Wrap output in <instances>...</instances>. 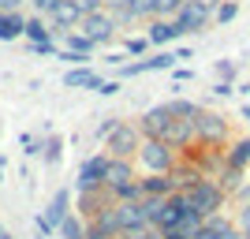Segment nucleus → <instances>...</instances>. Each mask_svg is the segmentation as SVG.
<instances>
[{"mask_svg": "<svg viewBox=\"0 0 250 239\" xmlns=\"http://www.w3.org/2000/svg\"><path fill=\"white\" fill-rule=\"evenodd\" d=\"M202 4H206L209 11H217V8H220V0H202Z\"/></svg>", "mask_w": 250, "mask_h": 239, "instance_id": "41", "label": "nucleus"}, {"mask_svg": "<svg viewBox=\"0 0 250 239\" xmlns=\"http://www.w3.org/2000/svg\"><path fill=\"white\" fill-rule=\"evenodd\" d=\"M101 83L104 79L90 64H86V67H67V75H63V86H67V90H97Z\"/></svg>", "mask_w": 250, "mask_h": 239, "instance_id": "18", "label": "nucleus"}, {"mask_svg": "<svg viewBox=\"0 0 250 239\" xmlns=\"http://www.w3.org/2000/svg\"><path fill=\"white\" fill-rule=\"evenodd\" d=\"M83 19H86V15L79 11V4H75V0H63L60 8L49 15L52 34H71V30H79V26H83Z\"/></svg>", "mask_w": 250, "mask_h": 239, "instance_id": "13", "label": "nucleus"}, {"mask_svg": "<svg viewBox=\"0 0 250 239\" xmlns=\"http://www.w3.org/2000/svg\"><path fill=\"white\" fill-rule=\"evenodd\" d=\"M176 191H183L176 172H149V176H142V198H168Z\"/></svg>", "mask_w": 250, "mask_h": 239, "instance_id": "12", "label": "nucleus"}, {"mask_svg": "<svg viewBox=\"0 0 250 239\" xmlns=\"http://www.w3.org/2000/svg\"><path fill=\"white\" fill-rule=\"evenodd\" d=\"M60 161H63V138L56 135V131H49V135H45V150H42V165L56 168Z\"/></svg>", "mask_w": 250, "mask_h": 239, "instance_id": "21", "label": "nucleus"}, {"mask_svg": "<svg viewBox=\"0 0 250 239\" xmlns=\"http://www.w3.org/2000/svg\"><path fill=\"white\" fill-rule=\"evenodd\" d=\"M127 52H108V56H101V64H108V67H124Z\"/></svg>", "mask_w": 250, "mask_h": 239, "instance_id": "35", "label": "nucleus"}, {"mask_svg": "<svg viewBox=\"0 0 250 239\" xmlns=\"http://www.w3.org/2000/svg\"><path fill=\"white\" fill-rule=\"evenodd\" d=\"M120 124H124L120 116H104L101 124H97V142H104V138L112 135V131H116V127H120Z\"/></svg>", "mask_w": 250, "mask_h": 239, "instance_id": "29", "label": "nucleus"}, {"mask_svg": "<svg viewBox=\"0 0 250 239\" xmlns=\"http://www.w3.org/2000/svg\"><path fill=\"white\" fill-rule=\"evenodd\" d=\"M194 239H243V232H239V224H231L224 213H217V217H206V224L198 228Z\"/></svg>", "mask_w": 250, "mask_h": 239, "instance_id": "14", "label": "nucleus"}, {"mask_svg": "<svg viewBox=\"0 0 250 239\" xmlns=\"http://www.w3.org/2000/svg\"><path fill=\"white\" fill-rule=\"evenodd\" d=\"M168 109V116H176V120H198L202 112H206V105L190 101V97H168V101H161Z\"/></svg>", "mask_w": 250, "mask_h": 239, "instance_id": "19", "label": "nucleus"}, {"mask_svg": "<svg viewBox=\"0 0 250 239\" xmlns=\"http://www.w3.org/2000/svg\"><path fill=\"white\" fill-rule=\"evenodd\" d=\"M183 195H187L190 209H198L202 217H217L220 209L228 206V191L220 187L217 179H198V183H190Z\"/></svg>", "mask_w": 250, "mask_h": 239, "instance_id": "2", "label": "nucleus"}, {"mask_svg": "<svg viewBox=\"0 0 250 239\" xmlns=\"http://www.w3.org/2000/svg\"><path fill=\"white\" fill-rule=\"evenodd\" d=\"M165 142L172 146V150H179V153H187L190 146H198V135H194V120H176V124L168 127Z\"/></svg>", "mask_w": 250, "mask_h": 239, "instance_id": "16", "label": "nucleus"}, {"mask_svg": "<svg viewBox=\"0 0 250 239\" xmlns=\"http://www.w3.org/2000/svg\"><path fill=\"white\" fill-rule=\"evenodd\" d=\"M4 232H8V228H4V224H0V236H4Z\"/></svg>", "mask_w": 250, "mask_h": 239, "instance_id": "44", "label": "nucleus"}, {"mask_svg": "<svg viewBox=\"0 0 250 239\" xmlns=\"http://www.w3.org/2000/svg\"><path fill=\"white\" fill-rule=\"evenodd\" d=\"M179 64V49H157L142 60H127L120 67V79H135V75H149V71H172Z\"/></svg>", "mask_w": 250, "mask_h": 239, "instance_id": "6", "label": "nucleus"}, {"mask_svg": "<svg viewBox=\"0 0 250 239\" xmlns=\"http://www.w3.org/2000/svg\"><path fill=\"white\" fill-rule=\"evenodd\" d=\"M179 150H172L168 142H161V138H142V146H138V157L135 165L142 176H149V172H176L179 165Z\"/></svg>", "mask_w": 250, "mask_h": 239, "instance_id": "1", "label": "nucleus"}, {"mask_svg": "<svg viewBox=\"0 0 250 239\" xmlns=\"http://www.w3.org/2000/svg\"><path fill=\"white\" fill-rule=\"evenodd\" d=\"M30 52L34 56H56V45L52 42H30Z\"/></svg>", "mask_w": 250, "mask_h": 239, "instance_id": "32", "label": "nucleus"}, {"mask_svg": "<svg viewBox=\"0 0 250 239\" xmlns=\"http://www.w3.org/2000/svg\"><path fill=\"white\" fill-rule=\"evenodd\" d=\"M235 75H239V64L235 60H217V79L220 83H235Z\"/></svg>", "mask_w": 250, "mask_h": 239, "instance_id": "28", "label": "nucleus"}, {"mask_svg": "<svg viewBox=\"0 0 250 239\" xmlns=\"http://www.w3.org/2000/svg\"><path fill=\"white\" fill-rule=\"evenodd\" d=\"M83 15H94V11H104V0H75Z\"/></svg>", "mask_w": 250, "mask_h": 239, "instance_id": "33", "label": "nucleus"}, {"mask_svg": "<svg viewBox=\"0 0 250 239\" xmlns=\"http://www.w3.org/2000/svg\"><path fill=\"white\" fill-rule=\"evenodd\" d=\"M26 34V15L22 11H0V42H15Z\"/></svg>", "mask_w": 250, "mask_h": 239, "instance_id": "20", "label": "nucleus"}, {"mask_svg": "<svg viewBox=\"0 0 250 239\" xmlns=\"http://www.w3.org/2000/svg\"><path fill=\"white\" fill-rule=\"evenodd\" d=\"M86 228H90V224H86L79 213H67L63 224H60V232H56V239H86Z\"/></svg>", "mask_w": 250, "mask_h": 239, "instance_id": "23", "label": "nucleus"}, {"mask_svg": "<svg viewBox=\"0 0 250 239\" xmlns=\"http://www.w3.org/2000/svg\"><path fill=\"white\" fill-rule=\"evenodd\" d=\"M243 120H250V105H243Z\"/></svg>", "mask_w": 250, "mask_h": 239, "instance_id": "42", "label": "nucleus"}, {"mask_svg": "<svg viewBox=\"0 0 250 239\" xmlns=\"http://www.w3.org/2000/svg\"><path fill=\"white\" fill-rule=\"evenodd\" d=\"M224 168H235V172L250 168V138H231L224 146Z\"/></svg>", "mask_w": 250, "mask_h": 239, "instance_id": "17", "label": "nucleus"}, {"mask_svg": "<svg viewBox=\"0 0 250 239\" xmlns=\"http://www.w3.org/2000/svg\"><path fill=\"white\" fill-rule=\"evenodd\" d=\"M79 30H83L86 38L101 49V45H108V42L116 38V30H120V26H116L112 11H94V15H86V19H83V26H79Z\"/></svg>", "mask_w": 250, "mask_h": 239, "instance_id": "8", "label": "nucleus"}, {"mask_svg": "<svg viewBox=\"0 0 250 239\" xmlns=\"http://www.w3.org/2000/svg\"><path fill=\"white\" fill-rule=\"evenodd\" d=\"M67 213H75V209H71V187H60L56 195L49 198V206L38 213V236L56 239V232H60V224H63Z\"/></svg>", "mask_w": 250, "mask_h": 239, "instance_id": "3", "label": "nucleus"}, {"mask_svg": "<svg viewBox=\"0 0 250 239\" xmlns=\"http://www.w3.org/2000/svg\"><path fill=\"white\" fill-rule=\"evenodd\" d=\"M22 0H0V11H19Z\"/></svg>", "mask_w": 250, "mask_h": 239, "instance_id": "39", "label": "nucleus"}, {"mask_svg": "<svg viewBox=\"0 0 250 239\" xmlns=\"http://www.w3.org/2000/svg\"><path fill=\"white\" fill-rule=\"evenodd\" d=\"M176 22H179V30H183V38H187V34H202L209 22H213V11H209L202 0H187L183 11L176 15Z\"/></svg>", "mask_w": 250, "mask_h": 239, "instance_id": "10", "label": "nucleus"}, {"mask_svg": "<svg viewBox=\"0 0 250 239\" xmlns=\"http://www.w3.org/2000/svg\"><path fill=\"white\" fill-rule=\"evenodd\" d=\"M194 135H198V146H228L231 142V124L220 112H202L194 120Z\"/></svg>", "mask_w": 250, "mask_h": 239, "instance_id": "7", "label": "nucleus"}, {"mask_svg": "<svg viewBox=\"0 0 250 239\" xmlns=\"http://www.w3.org/2000/svg\"><path fill=\"white\" fill-rule=\"evenodd\" d=\"M161 239H194V236H190V232H161Z\"/></svg>", "mask_w": 250, "mask_h": 239, "instance_id": "38", "label": "nucleus"}, {"mask_svg": "<svg viewBox=\"0 0 250 239\" xmlns=\"http://www.w3.org/2000/svg\"><path fill=\"white\" fill-rule=\"evenodd\" d=\"M172 79H176V83H187V79H194V67H172Z\"/></svg>", "mask_w": 250, "mask_h": 239, "instance_id": "36", "label": "nucleus"}, {"mask_svg": "<svg viewBox=\"0 0 250 239\" xmlns=\"http://www.w3.org/2000/svg\"><path fill=\"white\" fill-rule=\"evenodd\" d=\"M231 94H235V86H231V83H220V79H217V86H213V97H220V101H224V97H231Z\"/></svg>", "mask_w": 250, "mask_h": 239, "instance_id": "34", "label": "nucleus"}, {"mask_svg": "<svg viewBox=\"0 0 250 239\" xmlns=\"http://www.w3.org/2000/svg\"><path fill=\"white\" fill-rule=\"evenodd\" d=\"M63 49H75V52H86V56H94L97 45L90 42L83 30H71V34H63Z\"/></svg>", "mask_w": 250, "mask_h": 239, "instance_id": "25", "label": "nucleus"}, {"mask_svg": "<svg viewBox=\"0 0 250 239\" xmlns=\"http://www.w3.org/2000/svg\"><path fill=\"white\" fill-rule=\"evenodd\" d=\"M127 4H131V0H104V11H112V15H116V11H124Z\"/></svg>", "mask_w": 250, "mask_h": 239, "instance_id": "37", "label": "nucleus"}, {"mask_svg": "<svg viewBox=\"0 0 250 239\" xmlns=\"http://www.w3.org/2000/svg\"><path fill=\"white\" fill-rule=\"evenodd\" d=\"M172 124H176V116H168L165 105H153L149 112L138 116V131H142V138H161V142H165V135H168V127H172Z\"/></svg>", "mask_w": 250, "mask_h": 239, "instance_id": "11", "label": "nucleus"}, {"mask_svg": "<svg viewBox=\"0 0 250 239\" xmlns=\"http://www.w3.org/2000/svg\"><path fill=\"white\" fill-rule=\"evenodd\" d=\"M116 206V198L108 195V191H86V195H75V213H79V217L86 220V224H90V220H97L104 213V209H112Z\"/></svg>", "mask_w": 250, "mask_h": 239, "instance_id": "9", "label": "nucleus"}, {"mask_svg": "<svg viewBox=\"0 0 250 239\" xmlns=\"http://www.w3.org/2000/svg\"><path fill=\"white\" fill-rule=\"evenodd\" d=\"M235 15H239V0H220V8L213 11V22H217V26H228Z\"/></svg>", "mask_w": 250, "mask_h": 239, "instance_id": "26", "label": "nucleus"}, {"mask_svg": "<svg viewBox=\"0 0 250 239\" xmlns=\"http://www.w3.org/2000/svg\"><path fill=\"white\" fill-rule=\"evenodd\" d=\"M149 49H153V45H149L146 34H142V38H127V42H124V52H127V56H146Z\"/></svg>", "mask_w": 250, "mask_h": 239, "instance_id": "27", "label": "nucleus"}, {"mask_svg": "<svg viewBox=\"0 0 250 239\" xmlns=\"http://www.w3.org/2000/svg\"><path fill=\"white\" fill-rule=\"evenodd\" d=\"M146 38H149V45H153V49H168L172 42H179V38H183V30H179L176 19H153V22H149V30H146Z\"/></svg>", "mask_w": 250, "mask_h": 239, "instance_id": "15", "label": "nucleus"}, {"mask_svg": "<svg viewBox=\"0 0 250 239\" xmlns=\"http://www.w3.org/2000/svg\"><path fill=\"white\" fill-rule=\"evenodd\" d=\"M30 4H34V8H38V15H45V19H49V15H52V11H56V8H60L63 0H30Z\"/></svg>", "mask_w": 250, "mask_h": 239, "instance_id": "30", "label": "nucleus"}, {"mask_svg": "<svg viewBox=\"0 0 250 239\" xmlns=\"http://www.w3.org/2000/svg\"><path fill=\"white\" fill-rule=\"evenodd\" d=\"M94 94H101V97H116V94H120V79H104V83L97 86Z\"/></svg>", "mask_w": 250, "mask_h": 239, "instance_id": "31", "label": "nucleus"}, {"mask_svg": "<svg viewBox=\"0 0 250 239\" xmlns=\"http://www.w3.org/2000/svg\"><path fill=\"white\" fill-rule=\"evenodd\" d=\"M86 239H108V236H101L97 228H86Z\"/></svg>", "mask_w": 250, "mask_h": 239, "instance_id": "40", "label": "nucleus"}, {"mask_svg": "<svg viewBox=\"0 0 250 239\" xmlns=\"http://www.w3.org/2000/svg\"><path fill=\"white\" fill-rule=\"evenodd\" d=\"M104 176H108V153H90L79 165V172H75V183H71V191L75 195H86V191H101L104 187Z\"/></svg>", "mask_w": 250, "mask_h": 239, "instance_id": "5", "label": "nucleus"}, {"mask_svg": "<svg viewBox=\"0 0 250 239\" xmlns=\"http://www.w3.org/2000/svg\"><path fill=\"white\" fill-rule=\"evenodd\" d=\"M138 146H142V131H138V120H124L112 135L104 138V153L108 157H124V161H135Z\"/></svg>", "mask_w": 250, "mask_h": 239, "instance_id": "4", "label": "nucleus"}, {"mask_svg": "<svg viewBox=\"0 0 250 239\" xmlns=\"http://www.w3.org/2000/svg\"><path fill=\"white\" fill-rule=\"evenodd\" d=\"M183 4L187 0H149V11H153V19H176L179 11H183Z\"/></svg>", "mask_w": 250, "mask_h": 239, "instance_id": "24", "label": "nucleus"}, {"mask_svg": "<svg viewBox=\"0 0 250 239\" xmlns=\"http://www.w3.org/2000/svg\"><path fill=\"white\" fill-rule=\"evenodd\" d=\"M26 42H52L56 34H52V22L45 19V15H34V19H26V34H22Z\"/></svg>", "mask_w": 250, "mask_h": 239, "instance_id": "22", "label": "nucleus"}, {"mask_svg": "<svg viewBox=\"0 0 250 239\" xmlns=\"http://www.w3.org/2000/svg\"><path fill=\"white\" fill-rule=\"evenodd\" d=\"M0 239H15V236H8V232H4V236H0Z\"/></svg>", "mask_w": 250, "mask_h": 239, "instance_id": "43", "label": "nucleus"}]
</instances>
